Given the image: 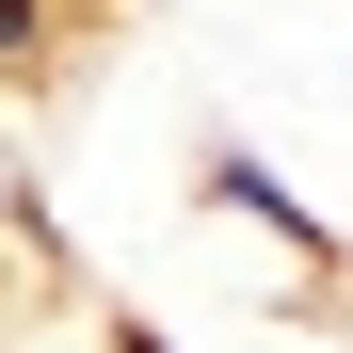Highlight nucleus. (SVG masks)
Masks as SVG:
<instances>
[{
    "instance_id": "20e7f679",
    "label": "nucleus",
    "mask_w": 353,
    "mask_h": 353,
    "mask_svg": "<svg viewBox=\"0 0 353 353\" xmlns=\"http://www.w3.org/2000/svg\"><path fill=\"white\" fill-rule=\"evenodd\" d=\"M32 17H81V0H32Z\"/></svg>"
},
{
    "instance_id": "7ed1b4c3",
    "label": "nucleus",
    "mask_w": 353,
    "mask_h": 353,
    "mask_svg": "<svg viewBox=\"0 0 353 353\" xmlns=\"http://www.w3.org/2000/svg\"><path fill=\"white\" fill-rule=\"evenodd\" d=\"M112 353H176V337H161V321H112Z\"/></svg>"
},
{
    "instance_id": "f257e3e1",
    "label": "nucleus",
    "mask_w": 353,
    "mask_h": 353,
    "mask_svg": "<svg viewBox=\"0 0 353 353\" xmlns=\"http://www.w3.org/2000/svg\"><path fill=\"white\" fill-rule=\"evenodd\" d=\"M176 225L241 257V273H225L241 305H305V321H321V305H353V241L289 193L257 145H209V161H193V193H176Z\"/></svg>"
},
{
    "instance_id": "f03ea898",
    "label": "nucleus",
    "mask_w": 353,
    "mask_h": 353,
    "mask_svg": "<svg viewBox=\"0 0 353 353\" xmlns=\"http://www.w3.org/2000/svg\"><path fill=\"white\" fill-rule=\"evenodd\" d=\"M0 241L48 257V289H65V209H48V161L17 145V112H0Z\"/></svg>"
}]
</instances>
